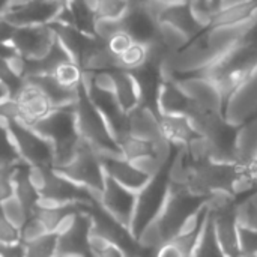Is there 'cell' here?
Here are the masks:
<instances>
[{"instance_id": "cell-29", "label": "cell", "mask_w": 257, "mask_h": 257, "mask_svg": "<svg viewBox=\"0 0 257 257\" xmlns=\"http://www.w3.org/2000/svg\"><path fill=\"white\" fill-rule=\"evenodd\" d=\"M157 36L170 53H175V51L184 48L191 41V38L188 35H185L182 30H179L173 24L166 23V21L158 23V35Z\"/></svg>"}, {"instance_id": "cell-15", "label": "cell", "mask_w": 257, "mask_h": 257, "mask_svg": "<svg viewBox=\"0 0 257 257\" xmlns=\"http://www.w3.org/2000/svg\"><path fill=\"white\" fill-rule=\"evenodd\" d=\"M20 107V122L26 125H33L36 120L44 117L51 108V101L30 81L23 78V86L14 96Z\"/></svg>"}, {"instance_id": "cell-9", "label": "cell", "mask_w": 257, "mask_h": 257, "mask_svg": "<svg viewBox=\"0 0 257 257\" xmlns=\"http://www.w3.org/2000/svg\"><path fill=\"white\" fill-rule=\"evenodd\" d=\"M224 117L233 126H239L257 114V66L235 89L224 105Z\"/></svg>"}, {"instance_id": "cell-36", "label": "cell", "mask_w": 257, "mask_h": 257, "mask_svg": "<svg viewBox=\"0 0 257 257\" xmlns=\"http://www.w3.org/2000/svg\"><path fill=\"white\" fill-rule=\"evenodd\" d=\"M239 256H257V230L238 226Z\"/></svg>"}, {"instance_id": "cell-46", "label": "cell", "mask_w": 257, "mask_h": 257, "mask_svg": "<svg viewBox=\"0 0 257 257\" xmlns=\"http://www.w3.org/2000/svg\"><path fill=\"white\" fill-rule=\"evenodd\" d=\"M256 116H257V114H256Z\"/></svg>"}, {"instance_id": "cell-22", "label": "cell", "mask_w": 257, "mask_h": 257, "mask_svg": "<svg viewBox=\"0 0 257 257\" xmlns=\"http://www.w3.org/2000/svg\"><path fill=\"white\" fill-rule=\"evenodd\" d=\"M190 105L188 96L173 80H164L160 84L157 96V111L161 114H185Z\"/></svg>"}, {"instance_id": "cell-25", "label": "cell", "mask_w": 257, "mask_h": 257, "mask_svg": "<svg viewBox=\"0 0 257 257\" xmlns=\"http://www.w3.org/2000/svg\"><path fill=\"white\" fill-rule=\"evenodd\" d=\"M193 256H223V251H221V247H220V242H218V238L215 233L212 214H211L209 208H208V214L205 217V221L202 224Z\"/></svg>"}, {"instance_id": "cell-39", "label": "cell", "mask_w": 257, "mask_h": 257, "mask_svg": "<svg viewBox=\"0 0 257 257\" xmlns=\"http://www.w3.org/2000/svg\"><path fill=\"white\" fill-rule=\"evenodd\" d=\"M15 30V26H12L9 21H6L3 17H0V42L2 44H8L12 33Z\"/></svg>"}, {"instance_id": "cell-40", "label": "cell", "mask_w": 257, "mask_h": 257, "mask_svg": "<svg viewBox=\"0 0 257 257\" xmlns=\"http://www.w3.org/2000/svg\"><path fill=\"white\" fill-rule=\"evenodd\" d=\"M244 199H247L254 208H257V188H254L250 194H247V196H244Z\"/></svg>"}, {"instance_id": "cell-2", "label": "cell", "mask_w": 257, "mask_h": 257, "mask_svg": "<svg viewBox=\"0 0 257 257\" xmlns=\"http://www.w3.org/2000/svg\"><path fill=\"white\" fill-rule=\"evenodd\" d=\"M257 66V20L244 38L215 62L194 75H203L215 83L226 105L229 96Z\"/></svg>"}, {"instance_id": "cell-16", "label": "cell", "mask_w": 257, "mask_h": 257, "mask_svg": "<svg viewBox=\"0 0 257 257\" xmlns=\"http://www.w3.org/2000/svg\"><path fill=\"white\" fill-rule=\"evenodd\" d=\"M101 164L104 167V172L113 178L116 182H119L120 185L133 190V191H139L148 181H149V175L143 173L142 170H139L131 161L125 160L123 157H114V155H99Z\"/></svg>"}, {"instance_id": "cell-37", "label": "cell", "mask_w": 257, "mask_h": 257, "mask_svg": "<svg viewBox=\"0 0 257 257\" xmlns=\"http://www.w3.org/2000/svg\"><path fill=\"white\" fill-rule=\"evenodd\" d=\"M133 42H134L133 36H131L126 30H123V29L114 32L113 35H110V36L107 38V47H108V50H110L114 56H117V57H119V56H120Z\"/></svg>"}, {"instance_id": "cell-5", "label": "cell", "mask_w": 257, "mask_h": 257, "mask_svg": "<svg viewBox=\"0 0 257 257\" xmlns=\"http://www.w3.org/2000/svg\"><path fill=\"white\" fill-rule=\"evenodd\" d=\"M235 173H236L235 163H224L215 160L191 161L188 158L187 187L191 193L199 196H208V197L218 191L233 193L232 182Z\"/></svg>"}, {"instance_id": "cell-17", "label": "cell", "mask_w": 257, "mask_h": 257, "mask_svg": "<svg viewBox=\"0 0 257 257\" xmlns=\"http://www.w3.org/2000/svg\"><path fill=\"white\" fill-rule=\"evenodd\" d=\"M122 29L126 30L137 42H151L158 35V23L152 20L139 3H133L120 18Z\"/></svg>"}, {"instance_id": "cell-7", "label": "cell", "mask_w": 257, "mask_h": 257, "mask_svg": "<svg viewBox=\"0 0 257 257\" xmlns=\"http://www.w3.org/2000/svg\"><path fill=\"white\" fill-rule=\"evenodd\" d=\"M5 125L11 142L18 152L23 163L27 166H53V146L51 143L39 136L30 125L20 120H0Z\"/></svg>"}, {"instance_id": "cell-33", "label": "cell", "mask_w": 257, "mask_h": 257, "mask_svg": "<svg viewBox=\"0 0 257 257\" xmlns=\"http://www.w3.org/2000/svg\"><path fill=\"white\" fill-rule=\"evenodd\" d=\"M0 211L3 212V215L6 217V220L9 223H12L17 229L21 230V227L24 226V223L27 221L29 215L24 209V206L21 205V202L12 194L8 199H5L0 203Z\"/></svg>"}, {"instance_id": "cell-23", "label": "cell", "mask_w": 257, "mask_h": 257, "mask_svg": "<svg viewBox=\"0 0 257 257\" xmlns=\"http://www.w3.org/2000/svg\"><path fill=\"white\" fill-rule=\"evenodd\" d=\"M257 154V116L236 128L233 157L236 166L248 164Z\"/></svg>"}, {"instance_id": "cell-10", "label": "cell", "mask_w": 257, "mask_h": 257, "mask_svg": "<svg viewBox=\"0 0 257 257\" xmlns=\"http://www.w3.org/2000/svg\"><path fill=\"white\" fill-rule=\"evenodd\" d=\"M136 191L120 185L113 178L105 173L104 188L99 194L98 203L120 224L130 229V223L133 218L134 203H136Z\"/></svg>"}, {"instance_id": "cell-30", "label": "cell", "mask_w": 257, "mask_h": 257, "mask_svg": "<svg viewBox=\"0 0 257 257\" xmlns=\"http://www.w3.org/2000/svg\"><path fill=\"white\" fill-rule=\"evenodd\" d=\"M119 68L125 71H134L148 62V44L134 41L119 57Z\"/></svg>"}, {"instance_id": "cell-35", "label": "cell", "mask_w": 257, "mask_h": 257, "mask_svg": "<svg viewBox=\"0 0 257 257\" xmlns=\"http://www.w3.org/2000/svg\"><path fill=\"white\" fill-rule=\"evenodd\" d=\"M235 212H236V220L239 226L257 230V208H254L247 199L244 197L238 199Z\"/></svg>"}, {"instance_id": "cell-21", "label": "cell", "mask_w": 257, "mask_h": 257, "mask_svg": "<svg viewBox=\"0 0 257 257\" xmlns=\"http://www.w3.org/2000/svg\"><path fill=\"white\" fill-rule=\"evenodd\" d=\"M160 21H166V23L173 24L175 27L182 30L185 35H188L191 39L194 36H197L205 29V26L200 24L199 20L194 17L191 8L188 5V0L169 3L166 6V9L163 11V14L160 17Z\"/></svg>"}, {"instance_id": "cell-31", "label": "cell", "mask_w": 257, "mask_h": 257, "mask_svg": "<svg viewBox=\"0 0 257 257\" xmlns=\"http://www.w3.org/2000/svg\"><path fill=\"white\" fill-rule=\"evenodd\" d=\"M24 256H54L57 245V235L54 232H47L33 241L21 242Z\"/></svg>"}, {"instance_id": "cell-20", "label": "cell", "mask_w": 257, "mask_h": 257, "mask_svg": "<svg viewBox=\"0 0 257 257\" xmlns=\"http://www.w3.org/2000/svg\"><path fill=\"white\" fill-rule=\"evenodd\" d=\"M161 136L173 146H187L196 136H199L187 114H161L160 116Z\"/></svg>"}, {"instance_id": "cell-1", "label": "cell", "mask_w": 257, "mask_h": 257, "mask_svg": "<svg viewBox=\"0 0 257 257\" xmlns=\"http://www.w3.org/2000/svg\"><path fill=\"white\" fill-rule=\"evenodd\" d=\"M206 202L208 196H199L188 188L169 185V193L160 214L137 238L145 254H155L164 242L173 239L185 220Z\"/></svg>"}, {"instance_id": "cell-42", "label": "cell", "mask_w": 257, "mask_h": 257, "mask_svg": "<svg viewBox=\"0 0 257 257\" xmlns=\"http://www.w3.org/2000/svg\"><path fill=\"white\" fill-rule=\"evenodd\" d=\"M164 2H167V3H175V2H182V0H164Z\"/></svg>"}, {"instance_id": "cell-41", "label": "cell", "mask_w": 257, "mask_h": 257, "mask_svg": "<svg viewBox=\"0 0 257 257\" xmlns=\"http://www.w3.org/2000/svg\"><path fill=\"white\" fill-rule=\"evenodd\" d=\"M6 98H11L9 90H8V87L0 81V102H2V101H5Z\"/></svg>"}, {"instance_id": "cell-45", "label": "cell", "mask_w": 257, "mask_h": 257, "mask_svg": "<svg viewBox=\"0 0 257 257\" xmlns=\"http://www.w3.org/2000/svg\"><path fill=\"white\" fill-rule=\"evenodd\" d=\"M256 188H257V187H256Z\"/></svg>"}, {"instance_id": "cell-28", "label": "cell", "mask_w": 257, "mask_h": 257, "mask_svg": "<svg viewBox=\"0 0 257 257\" xmlns=\"http://www.w3.org/2000/svg\"><path fill=\"white\" fill-rule=\"evenodd\" d=\"M83 72L84 69L78 62L66 59L54 68L51 75L60 86L66 89H77L83 81Z\"/></svg>"}, {"instance_id": "cell-44", "label": "cell", "mask_w": 257, "mask_h": 257, "mask_svg": "<svg viewBox=\"0 0 257 257\" xmlns=\"http://www.w3.org/2000/svg\"><path fill=\"white\" fill-rule=\"evenodd\" d=\"M57 2H66V0H57Z\"/></svg>"}, {"instance_id": "cell-11", "label": "cell", "mask_w": 257, "mask_h": 257, "mask_svg": "<svg viewBox=\"0 0 257 257\" xmlns=\"http://www.w3.org/2000/svg\"><path fill=\"white\" fill-rule=\"evenodd\" d=\"M83 84L86 87V92H87L90 101L93 102V105L98 108V111L101 113V116L107 122L113 137L116 139V142L119 145V140L130 134L128 113H125L122 110V107L119 105L114 93L99 90V89L93 87L92 84H89L84 80H83Z\"/></svg>"}, {"instance_id": "cell-43", "label": "cell", "mask_w": 257, "mask_h": 257, "mask_svg": "<svg viewBox=\"0 0 257 257\" xmlns=\"http://www.w3.org/2000/svg\"><path fill=\"white\" fill-rule=\"evenodd\" d=\"M130 2H131V3H137L139 0H130Z\"/></svg>"}, {"instance_id": "cell-4", "label": "cell", "mask_w": 257, "mask_h": 257, "mask_svg": "<svg viewBox=\"0 0 257 257\" xmlns=\"http://www.w3.org/2000/svg\"><path fill=\"white\" fill-rule=\"evenodd\" d=\"M173 157V155H172ZM172 158L163 164V167L149 178V181L137 191L133 218L130 223V232L137 239L140 233L155 220L160 214L167 193H169V166Z\"/></svg>"}, {"instance_id": "cell-19", "label": "cell", "mask_w": 257, "mask_h": 257, "mask_svg": "<svg viewBox=\"0 0 257 257\" xmlns=\"http://www.w3.org/2000/svg\"><path fill=\"white\" fill-rule=\"evenodd\" d=\"M128 123H130V134L131 136H136V137H140L145 140H151L155 143L166 140L161 136L160 116L148 107L139 105L137 108L130 111L128 113Z\"/></svg>"}, {"instance_id": "cell-12", "label": "cell", "mask_w": 257, "mask_h": 257, "mask_svg": "<svg viewBox=\"0 0 257 257\" xmlns=\"http://www.w3.org/2000/svg\"><path fill=\"white\" fill-rule=\"evenodd\" d=\"M188 99L200 107L211 110H224V102L215 83L203 75H182L173 78ZM224 113V111H223Z\"/></svg>"}, {"instance_id": "cell-3", "label": "cell", "mask_w": 257, "mask_h": 257, "mask_svg": "<svg viewBox=\"0 0 257 257\" xmlns=\"http://www.w3.org/2000/svg\"><path fill=\"white\" fill-rule=\"evenodd\" d=\"M75 122L80 137L87 142L99 155L122 157L120 148L113 137L107 122L90 101L86 87L81 81L75 101Z\"/></svg>"}, {"instance_id": "cell-32", "label": "cell", "mask_w": 257, "mask_h": 257, "mask_svg": "<svg viewBox=\"0 0 257 257\" xmlns=\"http://www.w3.org/2000/svg\"><path fill=\"white\" fill-rule=\"evenodd\" d=\"M188 5L194 17L205 27L209 26L214 17L221 11V0H188Z\"/></svg>"}, {"instance_id": "cell-8", "label": "cell", "mask_w": 257, "mask_h": 257, "mask_svg": "<svg viewBox=\"0 0 257 257\" xmlns=\"http://www.w3.org/2000/svg\"><path fill=\"white\" fill-rule=\"evenodd\" d=\"M57 36L50 24L15 27L8 45L26 60H36L44 57L54 45Z\"/></svg>"}, {"instance_id": "cell-18", "label": "cell", "mask_w": 257, "mask_h": 257, "mask_svg": "<svg viewBox=\"0 0 257 257\" xmlns=\"http://www.w3.org/2000/svg\"><path fill=\"white\" fill-rule=\"evenodd\" d=\"M139 86L140 92V105L151 108L152 111H157V96L160 90V84L163 81L161 69L158 66H154L151 63H145L143 66L130 71Z\"/></svg>"}, {"instance_id": "cell-38", "label": "cell", "mask_w": 257, "mask_h": 257, "mask_svg": "<svg viewBox=\"0 0 257 257\" xmlns=\"http://www.w3.org/2000/svg\"><path fill=\"white\" fill-rule=\"evenodd\" d=\"M21 242V232L6 220L0 211V245H14Z\"/></svg>"}, {"instance_id": "cell-13", "label": "cell", "mask_w": 257, "mask_h": 257, "mask_svg": "<svg viewBox=\"0 0 257 257\" xmlns=\"http://www.w3.org/2000/svg\"><path fill=\"white\" fill-rule=\"evenodd\" d=\"M92 224V217L86 208L80 209L75 223L62 235H57L54 256H86L90 254L87 236Z\"/></svg>"}, {"instance_id": "cell-24", "label": "cell", "mask_w": 257, "mask_h": 257, "mask_svg": "<svg viewBox=\"0 0 257 257\" xmlns=\"http://www.w3.org/2000/svg\"><path fill=\"white\" fill-rule=\"evenodd\" d=\"M114 78V96L125 113L133 111L140 105V92L139 86L130 71L114 68L111 69Z\"/></svg>"}, {"instance_id": "cell-6", "label": "cell", "mask_w": 257, "mask_h": 257, "mask_svg": "<svg viewBox=\"0 0 257 257\" xmlns=\"http://www.w3.org/2000/svg\"><path fill=\"white\" fill-rule=\"evenodd\" d=\"M53 169L74 184L90 190L98 202L99 194L104 188L105 172L101 164L99 154L87 142H81L75 158L69 164Z\"/></svg>"}, {"instance_id": "cell-14", "label": "cell", "mask_w": 257, "mask_h": 257, "mask_svg": "<svg viewBox=\"0 0 257 257\" xmlns=\"http://www.w3.org/2000/svg\"><path fill=\"white\" fill-rule=\"evenodd\" d=\"M63 2L57 0H29L24 6L2 15L15 27L48 24L60 11Z\"/></svg>"}, {"instance_id": "cell-26", "label": "cell", "mask_w": 257, "mask_h": 257, "mask_svg": "<svg viewBox=\"0 0 257 257\" xmlns=\"http://www.w3.org/2000/svg\"><path fill=\"white\" fill-rule=\"evenodd\" d=\"M257 14V0L223 8L211 21V24H235L250 20Z\"/></svg>"}, {"instance_id": "cell-34", "label": "cell", "mask_w": 257, "mask_h": 257, "mask_svg": "<svg viewBox=\"0 0 257 257\" xmlns=\"http://www.w3.org/2000/svg\"><path fill=\"white\" fill-rule=\"evenodd\" d=\"M133 3L130 0H96L95 17L120 20Z\"/></svg>"}, {"instance_id": "cell-27", "label": "cell", "mask_w": 257, "mask_h": 257, "mask_svg": "<svg viewBox=\"0 0 257 257\" xmlns=\"http://www.w3.org/2000/svg\"><path fill=\"white\" fill-rule=\"evenodd\" d=\"M65 3L72 15L75 29H78L81 33H84L87 36H95L96 17H95L93 11L84 3V0H66Z\"/></svg>"}]
</instances>
